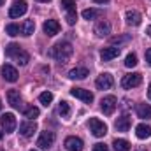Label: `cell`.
Masks as SVG:
<instances>
[{"label":"cell","instance_id":"obj_1","mask_svg":"<svg viewBox=\"0 0 151 151\" xmlns=\"http://www.w3.org/2000/svg\"><path fill=\"white\" fill-rule=\"evenodd\" d=\"M74 53V47L70 42H58L51 47V56L58 62H67Z\"/></svg>","mask_w":151,"mask_h":151},{"label":"cell","instance_id":"obj_2","mask_svg":"<svg viewBox=\"0 0 151 151\" xmlns=\"http://www.w3.org/2000/svg\"><path fill=\"white\" fill-rule=\"evenodd\" d=\"M5 55H7L9 58H12L16 63H19V65H27V63L30 62V55H28L27 51H23L21 46H18V44H14V42L5 47Z\"/></svg>","mask_w":151,"mask_h":151},{"label":"cell","instance_id":"obj_3","mask_svg":"<svg viewBox=\"0 0 151 151\" xmlns=\"http://www.w3.org/2000/svg\"><path fill=\"white\" fill-rule=\"evenodd\" d=\"M88 127H90V132H91L95 137H104V135L107 134V125H106L104 121H100L99 118H91L90 123H88Z\"/></svg>","mask_w":151,"mask_h":151},{"label":"cell","instance_id":"obj_4","mask_svg":"<svg viewBox=\"0 0 151 151\" xmlns=\"http://www.w3.org/2000/svg\"><path fill=\"white\" fill-rule=\"evenodd\" d=\"M141 83H142V76L139 74V72H132V74H127V76H123V79H121V86H123L125 90H132V88H137Z\"/></svg>","mask_w":151,"mask_h":151},{"label":"cell","instance_id":"obj_5","mask_svg":"<svg viewBox=\"0 0 151 151\" xmlns=\"http://www.w3.org/2000/svg\"><path fill=\"white\" fill-rule=\"evenodd\" d=\"M55 139H56L55 132H51V130H46V132H42V134H40V137L37 139V146L40 148V150H49V148L53 146Z\"/></svg>","mask_w":151,"mask_h":151},{"label":"cell","instance_id":"obj_6","mask_svg":"<svg viewBox=\"0 0 151 151\" xmlns=\"http://www.w3.org/2000/svg\"><path fill=\"white\" fill-rule=\"evenodd\" d=\"M116 106H118V100H116L114 95H107V97H104V99L100 100V109H102V113L107 114V116L114 113Z\"/></svg>","mask_w":151,"mask_h":151},{"label":"cell","instance_id":"obj_7","mask_svg":"<svg viewBox=\"0 0 151 151\" xmlns=\"http://www.w3.org/2000/svg\"><path fill=\"white\" fill-rule=\"evenodd\" d=\"M27 11H28V4H27L25 0H16V2L11 5V9H9V16H11V18H19V16H23Z\"/></svg>","mask_w":151,"mask_h":151},{"label":"cell","instance_id":"obj_8","mask_svg":"<svg viewBox=\"0 0 151 151\" xmlns=\"http://www.w3.org/2000/svg\"><path fill=\"white\" fill-rule=\"evenodd\" d=\"M113 84H114V77L109 72L100 74L97 77V81H95V86L99 90H109V88H113Z\"/></svg>","mask_w":151,"mask_h":151},{"label":"cell","instance_id":"obj_9","mask_svg":"<svg viewBox=\"0 0 151 151\" xmlns=\"http://www.w3.org/2000/svg\"><path fill=\"white\" fill-rule=\"evenodd\" d=\"M0 125H2V128H4L5 132H14V128H16V116H14L12 113L2 114Z\"/></svg>","mask_w":151,"mask_h":151},{"label":"cell","instance_id":"obj_10","mask_svg":"<svg viewBox=\"0 0 151 151\" xmlns=\"http://www.w3.org/2000/svg\"><path fill=\"white\" fill-rule=\"evenodd\" d=\"M70 95L76 97V99H79V100H83V102H86V104L93 102V93L90 90H84V88H72Z\"/></svg>","mask_w":151,"mask_h":151},{"label":"cell","instance_id":"obj_11","mask_svg":"<svg viewBox=\"0 0 151 151\" xmlns=\"http://www.w3.org/2000/svg\"><path fill=\"white\" fill-rule=\"evenodd\" d=\"M42 30L47 37H55L56 34H60V23L56 19H47V21H44Z\"/></svg>","mask_w":151,"mask_h":151},{"label":"cell","instance_id":"obj_12","mask_svg":"<svg viewBox=\"0 0 151 151\" xmlns=\"http://www.w3.org/2000/svg\"><path fill=\"white\" fill-rule=\"evenodd\" d=\"M93 34L100 39L107 37V35L111 34V23H109V21H99V23L95 25V28H93Z\"/></svg>","mask_w":151,"mask_h":151},{"label":"cell","instance_id":"obj_13","mask_svg":"<svg viewBox=\"0 0 151 151\" xmlns=\"http://www.w3.org/2000/svg\"><path fill=\"white\" fill-rule=\"evenodd\" d=\"M119 53H121V49H119V47L109 46V47H104V49L100 51V58H102L104 62H111V60H114V58H118V56H119Z\"/></svg>","mask_w":151,"mask_h":151},{"label":"cell","instance_id":"obj_14","mask_svg":"<svg viewBox=\"0 0 151 151\" xmlns=\"http://www.w3.org/2000/svg\"><path fill=\"white\" fill-rule=\"evenodd\" d=\"M0 72H2V77L5 79V81H9V83H16L18 81V70L12 67V65H4L2 69H0Z\"/></svg>","mask_w":151,"mask_h":151},{"label":"cell","instance_id":"obj_15","mask_svg":"<svg viewBox=\"0 0 151 151\" xmlns=\"http://www.w3.org/2000/svg\"><path fill=\"white\" fill-rule=\"evenodd\" d=\"M63 146H65L67 151H83V148H84V144L79 137H67Z\"/></svg>","mask_w":151,"mask_h":151},{"label":"cell","instance_id":"obj_16","mask_svg":"<svg viewBox=\"0 0 151 151\" xmlns=\"http://www.w3.org/2000/svg\"><path fill=\"white\" fill-rule=\"evenodd\" d=\"M125 19H127V25H130V27H139L141 21H142V16H141V12L130 9V11L125 12Z\"/></svg>","mask_w":151,"mask_h":151},{"label":"cell","instance_id":"obj_17","mask_svg":"<svg viewBox=\"0 0 151 151\" xmlns=\"http://www.w3.org/2000/svg\"><path fill=\"white\" fill-rule=\"evenodd\" d=\"M7 102H9V106L11 107H14V109H19L23 104H21V95H19V91H16V90H9L7 91Z\"/></svg>","mask_w":151,"mask_h":151},{"label":"cell","instance_id":"obj_18","mask_svg":"<svg viewBox=\"0 0 151 151\" xmlns=\"http://www.w3.org/2000/svg\"><path fill=\"white\" fill-rule=\"evenodd\" d=\"M35 130H37L35 121H25V123L19 125V134H21L23 137H32V135L35 134Z\"/></svg>","mask_w":151,"mask_h":151},{"label":"cell","instance_id":"obj_19","mask_svg":"<svg viewBox=\"0 0 151 151\" xmlns=\"http://www.w3.org/2000/svg\"><path fill=\"white\" fill-rule=\"evenodd\" d=\"M130 125H132V121H130L128 116H121V118H118V121L114 123V127H116L118 132H128Z\"/></svg>","mask_w":151,"mask_h":151},{"label":"cell","instance_id":"obj_20","mask_svg":"<svg viewBox=\"0 0 151 151\" xmlns=\"http://www.w3.org/2000/svg\"><path fill=\"white\" fill-rule=\"evenodd\" d=\"M135 135H137L139 139H150L151 137V127L150 125H144V123L137 125V127H135Z\"/></svg>","mask_w":151,"mask_h":151},{"label":"cell","instance_id":"obj_21","mask_svg":"<svg viewBox=\"0 0 151 151\" xmlns=\"http://www.w3.org/2000/svg\"><path fill=\"white\" fill-rule=\"evenodd\" d=\"M86 76H90V72H88L86 67H76V69H72V70L69 72V77H70V79H84Z\"/></svg>","mask_w":151,"mask_h":151},{"label":"cell","instance_id":"obj_22","mask_svg":"<svg viewBox=\"0 0 151 151\" xmlns=\"http://www.w3.org/2000/svg\"><path fill=\"white\" fill-rule=\"evenodd\" d=\"M19 28H21V35L30 37V35L34 34V30H35V23H34L32 19H27L23 25H19Z\"/></svg>","mask_w":151,"mask_h":151},{"label":"cell","instance_id":"obj_23","mask_svg":"<svg viewBox=\"0 0 151 151\" xmlns=\"http://www.w3.org/2000/svg\"><path fill=\"white\" fill-rule=\"evenodd\" d=\"M135 111H137V116H139L141 119L151 118V106H150V104H139Z\"/></svg>","mask_w":151,"mask_h":151},{"label":"cell","instance_id":"obj_24","mask_svg":"<svg viewBox=\"0 0 151 151\" xmlns=\"http://www.w3.org/2000/svg\"><path fill=\"white\" fill-rule=\"evenodd\" d=\"M102 16V11L100 9H84L83 11V18L84 19H95V18H100Z\"/></svg>","mask_w":151,"mask_h":151},{"label":"cell","instance_id":"obj_25","mask_svg":"<svg viewBox=\"0 0 151 151\" xmlns=\"http://www.w3.org/2000/svg\"><path fill=\"white\" fill-rule=\"evenodd\" d=\"M113 146H114V150L116 151H128L130 150V142L125 141V139H114Z\"/></svg>","mask_w":151,"mask_h":151},{"label":"cell","instance_id":"obj_26","mask_svg":"<svg viewBox=\"0 0 151 151\" xmlns=\"http://www.w3.org/2000/svg\"><path fill=\"white\" fill-rule=\"evenodd\" d=\"M58 113H60L62 118H69V114H70V106H69V102L62 100V102L58 104Z\"/></svg>","mask_w":151,"mask_h":151},{"label":"cell","instance_id":"obj_27","mask_svg":"<svg viewBox=\"0 0 151 151\" xmlns=\"http://www.w3.org/2000/svg\"><path fill=\"white\" fill-rule=\"evenodd\" d=\"M23 114H25V118H30V119H35L39 114H40V111H39L35 106H28V107H25V111H23Z\"/></svg>","mask_w":151,"mask_h":151},{"label":"cell","instance_id":"obj_28","mask_svg":"<svg viewBox=\"0 0 151 151\" xmlns=\"http://www.w3.org/2000/svg\"><path fill=\"white\" fill-rule=\"evenodd\" d=\"M39 100H40V104H42V106H46V107H47V106L53 102V93H51V91H42V93L39 95Z\"/></svg>","mask_w":151,"mask_h":151},{"label":"cell","instance_id":"obj_29","mask_svg":"<svg viewBox=\"0 0 151 151\" xmlns=\"http://www.w3.org/2000/svg\"><path fill=\"white\" fill-rule=\"evenodd\" d=\"M5 32H7L11 37H16V35H19V34H21V28H19V25L11 23V25H7V27H5Z\"/></svg>","mask_w":151,"mask_h":151},{"label":"cell","instance_id":"obj_30","mask_svg":"<svg viewBox=\"0 0 151 151\" xmlns=\"http://www.w3.org/2000/svg\"><path fill=\"white\" fill-rule=\"evenodd\" d=\"M125 65H127L128 69L135 67V65H137V55H135V53H128L127 58H125Z\"/></svg>","mask_w":151,"mask_h":151},{"label":"cell","instance_id":"obj_31","mask_svg":"<svg viewBox=\"0 0 151 151\" xmlns=\"http://www.w3.org/2000/svg\"><path fill=\"white\" fill-rule=\"evenodd\" d=\"M62 7L69 12V11H76V0H62Z\"/></svg>","mask_w":151,"mask_h":151},{"label":"cell","instance_id":"obj_32","mask_svg":"<svg viewBox=\"0 0 151 151\" xmlns=\"http://www.w3.org/2000/svg\"><path fill=\"white\" fill-rule=\"evenodd\" d=\"M76 21H77V12L76 11H69L67 12V23L69 25H74Z\"/></svg>","mask_w":151,"mask_h":151},{"label":"cell","instance_id":"obj_33","mask_svg":"<svg viewBox=\"0 0 151 151\" xmlns=\"http://www.w3.org/2000/svg\"><path fill=\"white\" fill-rule=\"evenodd\" d=\"M128 35H125V37H113L111 39V42H113V44H119V42H127V40H128Z\"/></svg>","mask_w":151,"mask_h":151},{"label":"cell","instance_id":"obj_34","mask_svg":"<svg viewBox=\"0 0 151 151\" xmlns=\"http://www.w3.org/2000/svg\"><path fill=\"white\" fill-rule=\"evenodd\" d=\"M93 151H109V148H107L106 144L99 142V144H95V146H93Z\"/></svg>","mask_w":151,"mask_h":151},{"label":"cell","instance_id":"obj_35","mask_svg":"<svg viewBox=\"0 0 151 151\" xmlns=\"http://www.w3.org/2000/svg\"><path fill=\"white\" fill-rule=\"evenodd\" d=\"M146 62H148V65L151 67V47L146 51Z\"/></svg>","mask_w":151,"mask_h":151},{"label":"cell","instance_id":"obj_36","mask_svg":"<svg viewBox=\"0 0 151 151\" xmlns=\"http://www.w3.org/2000/svg\"><path fill=\"white\" fill-rule=\"evenodd\" d=\"M148 97H150V100H151V83H150V86H148Z\"/></svg>","mask_w":151,"mask_h":151},{"label":"cell","instance_id":"obj_37","mask_svg":"<svg viewBox=\"0 0 151 151\" xmlns=\"http://www.w3.org/2000/svg\"><path fill=\"white\" fill-rule=\"evenodd\" d=\"M95 2H97V4H107L109 0H95Z\"/></svg>","mask_w":151,"mask_h":151},{"label":"cell","instance_id":"obj_38","mask_svg":"<svg viewBox=\"0 0 151 151\" xmlns=\"http://www.w3.org/2000/svg\"><path fill=\"white\" fill-rule=\"evenodd\" d=\"M146 34H148V35L151 37V27H148V28H146Z\"/></svg>","mask_w":151,"mask_h":151},{"label":"cell","instance_id":"obj_39","mask_svg":"<svg viewBox=\"0 0 151 151\" xmlns=\"http://www.w3.org/2000/svg\"><path fill=\"white\" fill-rule=\"evenodd\" d=\"M2 137H4V132H2V130H0V139H2Z\"/></svg>","mask_w":151,"mask_h":151},{"label":"cell","instance_id":"obj_40","mask_svg":"<svg viewBox=\"0 0 151 151\" xmlns=\"http://www.w3.org/2000/svg\"><path fill=\"white\" fill-rule=\"evenodd\" d=\"M37 2H51V0H37Z\"/></svg>","mask_w":151,"mask_h":151},{"label":"cell","instance_id":"obj_41","mask_svg":"<svg viewBox=\"0 0 151 151\" xmlns=\"http://www.w3.org/2000/svg\"><path fill=\"white\" fill-rule=\"evenodd\" d=\"M2 4H5V0H0V5H2Z\"/></svg>","mask_w":151,"mask_h":151},{"label":"cell","instance_id":"obj_42","mask_svg":"<svg viewBox=\"0 0 151 151\" xmlns=\"http://www.w3.org/2000/svg\"><path fill=\"white\" fill-rule=\"evenodd\" d=\"M135 151H146V150H135Z\"/></svg>","mask_w":151,"mask_h":151},{"label":"cell","instance_id":"obj_43","mask_svg":"<svg viewBox=\"0 0 151 151\" xmlns=\"http://www.w3.org/2000/svg\"><path fill=\"white\" fill-rule=\"evenodd\" d=\"M0 109H2V100H0Z\"/></svg>","mask_w":151,"mask_h":151},{"label":"cell","instance_id":"obj_44","mask_svg":"<svg viewBox=\"0 0 151 151\" xmlns=\"http://www.w3.org/2000/svg\"><path fill=\"white\" fill-rule=\"evenodd\" d=\"M30 151H37V150H30Z\"/></svg>","mask_w":151,"mask_h":151}]
</instances>
